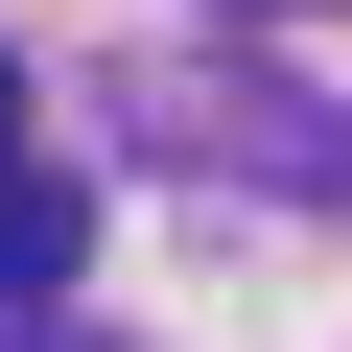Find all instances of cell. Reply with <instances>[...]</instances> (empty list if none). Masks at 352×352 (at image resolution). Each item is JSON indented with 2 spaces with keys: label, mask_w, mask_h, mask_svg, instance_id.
Masks as SVG:
<instances>
[{
  "label": "cell",
  "mask_w": 352,
  "mask_h": 352,
  "mask_svg": "<svg viewBox=\"0 0 352 352\" xmlns=\"http://www.w3.org/2000/svg\"><path fill=\"white\" fill-rule=\"evenodd\" d=\"M71 258H94V188H71V164H0V352L71 305Z\"/></svg>",
  "instance_id": "1"
},
{
  "label": "cell",
  "mask_w": 352,
  "mask_h": 352,
  "mask_svg": "<svg viewBox=\"0 0 352 352\" xmlns=\"http://www.w3.org/2000/svg\"><path fill=\"white\" fill-rule=\"evenodd\" d=\"M0 164H24V47H0Z\"/></svg>",
  "instance_id": "2"
}]
</instances>
